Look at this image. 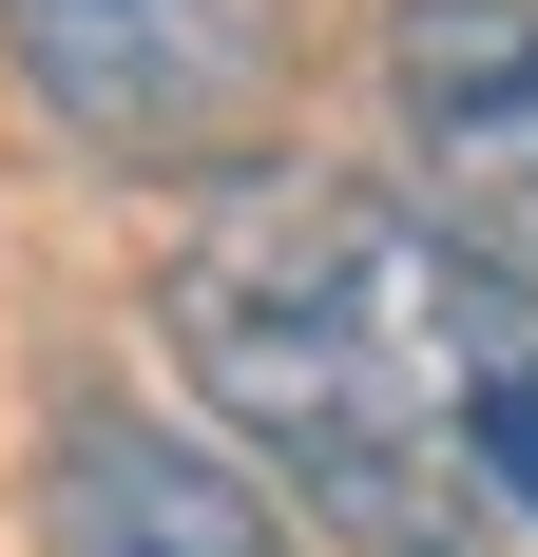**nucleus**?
<instances>
[{"label": "nucleus", "mask_w": 538, "mask_h": 557, "mask_svg": "<svg viewBox=\"0 0 538 557\" xmlns=\"http://www.w3.org/2000/svg\"><path fill=\"white\" fill-rule=\"evenodd\" d=\"M155 308L346 557H538V270L346 173H212Z\"/></svg>", "instance_id": "nucleus-1"}, {"label": "nucleus", "mask_w": 538, "mask_h": 557, "mask_svg": "<svg viewBox=\"0 0 538 557\" xmlns=\"http://www.w3.org/2000/svg\"><path fill=\"white\" fill-rule=\"evenodd\" d=\"M384 115L424 212L538 270V0H384Z\"/></svg>", "instance_id": "nucleus-3"}, {"label": "nucleus", "mask_w": 538, "mask_h": 557, "mask_svg": "<svg viewBox=\"0 0 538 557\" xmlns=\"http://www.w3.org/2000/svg\"><path fill=\"white\" fill-rule=\"evenodd\" d=\"M39 557H289V519L212 443H173L135 404H77L39 443Z\"/></svg>", "instance_id": "nucleus-4"}, {"label": "nucleus", "mask_w": 538, "mask_h": 557, "mask_svg": "<svg viewBox=\"0 0 538 557\" xmlns=\"http://www.w3.org/2000/svg\"><path fill=\"white\" fill-rule=\"evenodd\" d=\"M0 39L115 173H212L269 115V0H0Z\"/></svg>", "instance_id": "nucleus-2"}]
</instances>
